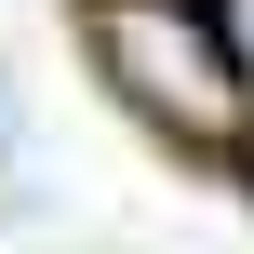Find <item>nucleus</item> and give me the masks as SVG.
<instances>
[{"label": "nucleus", "mask_w": 254, "mask_h": 254, "mask_svg": "<svg viewBox=\"0 0 254 254\" xmlns=\"http://www.w3.org/2000/svg\"><path fill=\"white\" fill-rule=\"evenodd\" d=\"M94 67L174 147H228L241 134V67H228V27L201 0H94Z\"/></svg>", "instance_id": "f257e3e1"}, {"label": "nucleus", "mask_w": 254, "mask_h": 254, "mask_svg": "<svg viewBox=\"0 0 254 254\" xmlns=\"http://www.w3.org/2000/svg\"><path fill=\"white\" fill-rule=\"evenodd\" d=\"M214 27H228V67H241V94H254V0H214Z\"/></svg>", "instance_id": "f03ea898"}]
</instances>
